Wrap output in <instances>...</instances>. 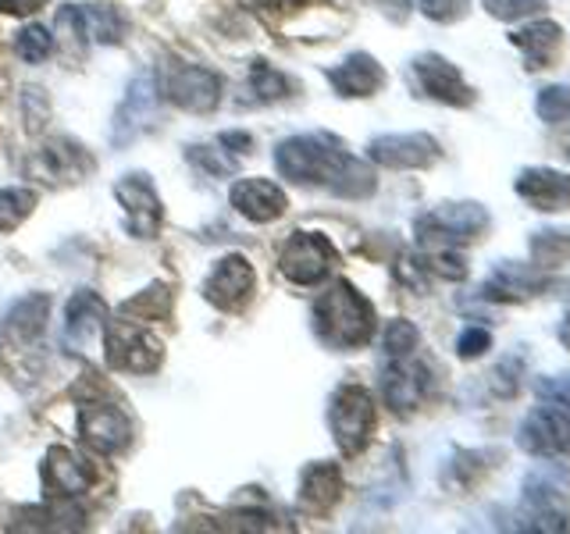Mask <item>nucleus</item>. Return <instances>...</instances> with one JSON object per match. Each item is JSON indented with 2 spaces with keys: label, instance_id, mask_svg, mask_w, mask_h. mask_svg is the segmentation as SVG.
<instances>
[{
  "label": "nucleus",
  "instance_id": "1",
  "mask_svg": "<svg viewBox=\"0 0 570 534\" xmlns=\"http://www.w3.org/2000/svg\"><path fill=\"white\" fill-rule=\"evenodd\" d=\"M275 168L282 178L299 186H325L335 196H350V200H361V196L374 192V171L338 147V139L325 132H311V136H293L278 142L275 150Z\"/></svg>",
  "mask_w": 570,
  "mask_h": 534
},
{
  "label": "nucleus",
  "instance_id": "2",
  "mask_svg": "<svg viewBox=\"0 0 570 534\" xmlns=\"http://www.w3.org/2000/svg\"><path fill=\"white\" fill-rule=\"evenodd\" d=\"M314 332L332 349H361L374 335V307L350 281H335L314 303Z\"/></svg>",
  "mask_w": 570,
  "mask_h": 534
},
{
  "label": "nucleus",
  "instance_id": "3",
  "mask_svg": "<svg viewBox=\"0 0 570 534\" xmlns=\"http://www.w3.org/2000/svg\"><path fill=\"white\" fill-rule=\"evenodd\" d=\"M517 527L524 531H570V498L567 485L549 471H534L524 477Z\"/></svg>",
  "mask_w": 570,
  "mask_h": 534
},
{
  "label": "nucleus",
  "instance_id": "4",
  "mask_svg": "<svg viewBox=\"0 0 570 534\" xmlns=\"http://www.w3.org/2000/svg\"><path fill=\"white\" fill-rule=\"evenodd\" d=\"M328 427L343 456H361L374 432V399L364 385H338L328 406Z\"/></svg>",
  "mask_w": 570,
  "mask_h": 534
},
{
  "label": "nucleus",
  "instance_id": "5",
  "mask_svg": "<svg viewBox=\"0 0 570 534\" xmlns=\"http://www.w3.org/2000/svg\"><path fill=\"white\" fill-rule=\"evenodd\" d=\"M489 210L481 204H442L417 218V243L421 249H439V246H456L478 239V231H485Z\"/></svg>",
  "mask_w": 570,
  "mask_h": 534
},
{
  "label": "nucleus",
  "instance_id": "6",
  "mask_svg": "<svg viewBox=\"0 0 570 534\" xmlns=\"http://www.w3.org/2000/svg\"><path fill=\"white\" fill-rule=\"evenodd\" d=\"M104 356L115 370L125 374H150L160 364V346L147 335L142 320L132 317H118V320H104Z\"/></svg>",
  "mask_w": 570,
  "mask_h": 534
},
{
  "label": "nucleus",
  "instance_id": "7",
  "mask_svg": "<svg viewBox=\"0 0 570 534\" xmlns=\"http://www.w3.org/2000/svg\"><path fill=\"white\" fill-rule=\"evenodd\" d=\"M157 115H160V82L154 71H139L129 86V93H125L121 107L115 111L111 142L118 150L129 147V142H136L139 136H147L154 129Z\"/></svg>",
  "mask_w": 570,
  "mask_h": 534
},
{
  "label": "nucleus",
  "instance_id": "8",
  "mask_svg": "<svg viewBox=\"0 0 570 534\" xmlns=\"http://www.w3.org/2000/svg\"><path fill=\"white\" fill-rule=\"evenodd\" d=\"M521 449L534 459H557L570 453V406L560 403H542L521 421L517 432Z\"/></svg>",
  "mask_w": 570,
  "mask_h": 534
},
{
  "label": "nucleus",
  "instance_id": "9",
  "mask_svg": "<svg viewBox=\"0 0 570 534\" xmlns=\"http://www.w3.org/2000/svg\"><path fill=\"white\" fill-rule=\"evenodd\" d=\"M335 246L321 231H293L278 254V271L296 285H317L332 275Z\"/></svg>",
  "mask_w": 570,
  "mask_h": 534
},
{
  "label": "nucleus",
  "instance_id": "10",
  "mask_svg": "<svg viewBox=\"0 0 570 534\" xmlns=\"http://www.w3.org/2000/svg\"><path fill=\"white\" fill-rule=\"evenodd\" d=\"M410 71H414V82L424 97H432L439 103H450V107H471L478 100L474 86L463 79V71L445 61L442 53H417L414 65H410Z\"/></svg>",
  "mask_w": 570,
  "mask_h": 534
},
{
  "label": "nucleus",
  "instance_id": "11",
  "mask_svg": "<svg viewBox=\"0 0 570 534\" xmlns=\"http://www.w3.org/2000/svg\"><path fill=\"white\" fill-rule=\"evenodd\" d=\"M367 157L374 165L392 168V171H414V168H432L442 157V147L435 136L428 132H392L367 142Z\"/></svg>",
  "mask_w": 570,
  "mask_h": 534
},
{
  "label": "nucleus",
  "instance_id": "12",
  "mask_svg": "<svg viewBox=\"0 0 570 534\" xmlns=\"http://www.w3.org/2000/svg\"><path fill=\"white\" fill-rule=\"evenodd\" d=\"M58 29L79 47L86 40L115 47L125 36V14L111 4H68L58 11Z\"/></svg>",
  "mask_w": 570,
  "mask_h": 534
},
{
  "label": "nucleus",
  "instance_id": "13",
  "mask_svg": "<svg viewBox=\"0 0 570 534\" xmlns=\"http://www.w3.org/2000/svg\"><path fill=\"white\" fill-rule=\"evenodd\" d=\"M160 93H165L175 107H183V111L210 115L222 100V76L204 65H183L160 82Z\"/></svg>",
  "mask_w": 570,
  "mask_h": 534
},
{
  "label": "nucleus",
  "instance_id": "14",
  "mask_svg": "<svg viewBox=\"0 0 570 534\" xmlns=\"http://www.w3.org/2000/svg\"><path fill=\"white\" fill-rule=\"evenodd\" d=\"M79 435L100 456H115L132 442V421L115 403H86L79 409Z\"/></svg>",
  "mask_w": 570,
  "mask_h": 534
},
{
  "label": "nucleus",
  "instance_id": "15",
  "mask_svg": "<svg viewBox=\"0 0 570 534\" xmlns=\"http://www.w3.org/2000/svg\"><path fill=\"white\" fill-rule=\"evenodd\" d=\"M89 171H94V157L71 139H47L43 147L29 157V175L50 186L82 182Z\"/></svg>",
  "mask_w": 570,
  "mask_h": 534
},
{
  "label": "nucleus",
  "instance_id": "16",
  "mask_svg": "<svg viewBox=\"0 0 570 534\" xmlns=\"http://www.w3.org/2000/svg\"><path fill=\"white\" fill-rule=\"evenodd\" d=\"M428 367L417 360L414 353L410 356H400V360H389L385 370H382V396L385 403L396 409V414H410V409H417L428 396Z\"/></svg>",
  "mask_w": 570,
  "mask_h": 534
},
{
  "label": "nucleus",
  "instance_id": "17",
  "mask_svg": "<svg viewBox=\"0 0 570 534\" xmlns=\"http://www.w3.org/2000/svg\"><path fill=\"white\" fill-rule=\"evenodd\" d=\"M115 196L121 200L125 214H129V231L136 239H154L160 231V196L154 182L142 171L125 175L115 186Z\"/></svg>",
  "mask_w": 570,
  "mask_h": 534
},
{
  "label": "nucleus",
  "instance_id": "18",
  "mask_svg": "<svg viewBox=\"0 0 570 534\" xmlns=\"http://www.w3.org/2000/svg\"><path fill=\"white\" fill-rule=\"evenodd\" d=\"M97 481V471L89 467V463L71 453L68 445H53L43 459V485L53 498H76L82 492L94 488Z\"/></svg>",
  "mask_w": 570,
  "mask_h": 534
},
{
  "label": "nucleus",
  "instance_id": "19",
  "mask_svg": "<svg viewBox=\"0 0 570 534\" xmlns=\"http://www.w3.org/2000/svg\"><path fill=\"white\" fill-rule=\"evenodd\" d=\"M513 189L531 210H546V214L570 210V175L557 168H524L513 178Z\"/></svg>",
  "mask_w": 570,
  "mask_h": 534
},
{
  "label": "nucleus",
  "instance_id": "20",
  "mask_svg": "<svg viewBox=\"0 0 570 534\" xmlns=\"http://www.w3.org/2000/svg\"><path fill=\"white\" fill-rule=\"evenodd\" d=\"M546 289V278L534 264H517V260H499L492 275L481 285V296L492 303H521Z\"/></svg>",
  "mask_w": 570,
  "mask_h": 534
},
{
  "label": "nucleus",
  "instance_id": "21",
  "mask_svg": "<svg viewBox=\"0 0 570 534\" xmlns=\"http://www.w3.org/2000/svg\"><path fill=\"white\" fill-rule=\"evenodd\" d=\"M254 293V267H249L246 257H225L218 260V267L210 271V278L204 281V296L222 310H239L243 303Z\"/></svg>",
  "mask_w": 570,
  "mask_h": 534
},
{
  "label": "nucleus",
  "instance_id": "22",
  "mask_svg": "<svg viewBox=\"0 0 570 534\" xmlns=\"http://www.w3.org/2000/svg\"><path fill=\"white\" fill-rule=\"evenodd\" d=\"M104 320H107L104 299L94 289H79L68 299V310H65L68 349H86L89 343H97V338L104 335Z\"/></svg>",
  "mask_w": 570,
  "mask_h": 534
},
{
  "label": "nucleus",
  "instance_id": "23",
  "mask_svg": "<svg viewBox=\"0 0 570 534\" xmlns=\"http://www.w3.org/2000/svg\"><path fill=\"white\" fill-rule=\"evenodd\" d=\"M232 207H236L246 221H257V225H267L285 214V192L267 182V178H239L236 186H232Z\"/></svg>",
  "mask_w": 570,
  "mask_h": 534
},
{
  "label": "nucleus",
  "instance_id": "24",
  "mask_svg": "<svg viewBox=\"0 0 570 534\" xmlns=\"http://www.w3.org/2000/svg\"><path fill=\"white\" fill-rule=\"evenodd\" d=\"M510 43L524 53L528 68H552L563 50V29L552 18H534V22L510 32Z\"/></svg>",
  "mask_w": 570,
  "mask_h": 534
},
{
  "label": "nucleus",
  "instance_id": "25",
  "mask_svg": "<svg viewBox=\"0 0 570 534\" xmlns=\"http://www.w3.org/2000/svg\"><path fill=\"white\" fill-rule=\"evenodd\" d=\"M328 82L338 97H374L385 86V68L371 53H350L343 65L328 68Z\"/></svg>",
  "mask_w": 570,
  "mask_h": 534
},
{
  "label": "nucleus",
  "instance_id": "26",
  "mask_svg": "<svg viewBox=\"0 0 570 534\" xmlns=\"http://www.w3.org/2000/svg\"><path fill=\"white\" fill-rule=\"evenodd\" d=\"M338 495H343V471L338 463H311L307 471L299 477V510L303 513H314V516H325Z\"/></svg>",
  "mask_w": 570,
  "mask_h": 534
},
{
  "label": "nucleus",
  "instance_id": "27",
  "mask_svg": "<svg viewBox=\"0 0 570 534\" xmlns=\"http://www.w3.org/2000/svg\"><path fill=\"white\" fill-rule=\"evenodd\" d=\"M47 314H50V296L47 293H32V296H22L14 303V307L8 310L4 325H0V332H4L8 343L14 346H26L32 343V338H40L43 328H47Z\"/></svg>",
  "mask_w": 570,
  "mask_h": 534
},
{
  "label": "nucleus",
  "instance_id": "28",
  "mask_svg": "<svg viewBox=\"0 0 570 534\" xmlns=\"http://www.w3.org/2000/svg\"><path fill=\"white\" fill-rule=\"evenodd\" d=\"M531 260L539 271L570 264V228H546L531 236Z\"/></svg>",
  "mask_w": 570,
  "mask_h": 534
},
{
  "label": "nucleus",
  "instance_id": "29",
  "mask_svg": "<svg viewBox=\"0 0 570 534\" xmlns=\"http://www.w3.org/2000/svg\"><path fill=\"white\" fill-rule=\"evenodd\" d=\"M249 93H254L261 103H275L282 97H289V79L267 61H254L249 65Z\"/></svg>",
  "mask_w": 570,
  "mask_h": 534
},
{
  "label": "nucleus",
  "instance_id": "30",
  "mask_svg": "<svg viewBox=\"0 0 570 534\" xmlns=\"http://www.w3.org/2000/svg\"><path fill=\"white\" fill-rule=\"evenodd\" d=\"M36 207V192L22 186L0 189V231H14Z\"/></svg>",
  "mask_w": 570,
  "mask_h": 534
},
{
  "label": "nucleus",
  "instance_id": "31",
  "mask_svg": "<svg viewBox=\"0 0 570 534\" xmlns=\"http://www.w3.org/2000/svg\"><path fill=\"white\" fill-rule=\"evenodd\" d=\"M171 310V293L165 289V285H154V289H147V293H139L136 299H129V303H121V314L125 317H132V320H160Z\"/></svg>",
  "mask_w": 570,
  "mask_h": 534
},
{
  "label": "nucleus",
  "instance_id": "32",
  "mask_svg": "<svg viewBox=\"0 0 570 534\" xmlns=\"http://www.w3.org/2000/svg\"><path fill=\"white\" fill-rule=\"evenodd\" d=\"M14 50H18V58H22L26 65H40L50 58V50H53V36L47 26H26L22 32L14 36Z\"/></svg>",
  "mask_w": 570,
  "mask_h": 534
},
{
  "label": "nucleus",
  "instance_id": "33",
  "mask_svg": "<svg viewBox=\"0 0 570 534\" xmlns=\"http://www.w3.org/2000/svg\"><path fill=\"white\" fill-rule=\"evenodd\" d=\"M417 343H421V332L410 325V320L396 317L389 320V328L382 335V346H385V360H400V356H410L417 353Z\"/></svg>",
  "mask_w": 570,
  "mask_h": 534
},
{
  "label": "nucleus",
  "instance_id": "34",
  "mask_svg": "<svg viewBox=\"0 0 570 534\" xmlns=\"http://www.w3.org/2000/svg\"><path fill=\"white\" fill-rule=\"evenodd\" d=\"M534 111H539L542 121L560 125L570 118V89L567 86H546L539 100H534Z\"/></svg>",
  "mask_w": 570,
  "mask_h": 534
},
{
  "label": "nucleus",
  "instance_id": "35",
  "mask_svg": "<svg viewBox=\"0 0 570 534\" xmlns=\"http://www.w3.org/2000/svg\"><path fill=\"white\" fill-rule=\"evenodd\" d=\"M186 160H193V165L200 168V171H207L210 178H225V175L236 171V160L225 157L218 147H189Z\"/></svg>",
  "mask_w": 570,
  "mask_h": 534
},
{
  "label": "nucleus",
  "instance_id": "36",
  "mask_svg": "<svg viewBox=\"0 0 570 534\" xmlns=\"http://www.w3.org/2000/svg\"><path fill=\"white\" fill-rule=\"evenodd\" d=\"M481 4H485V11L499 18V22H521V18L542 11L546 0H481Z\"/></svg>",
  "mask_w": 570,
  "mask_h": 534
},
{
  "label": "nucleus",
  "instance_id": "37",
  "mask_svg": "<svg viewBox=\"0 0 570 534\" xmlns=\"http://www.w3.org/2000/svg\"><path fill=\"white\" fill-rule=\"evenodd\" d=\"M521 370H524V360L521 356H507L503 364H499L495 370H492V388H495V396H503V399H510L517 388H521Z\"/></svg>",
  "mask_w": 570,
  "mask_h": 534
},
{
  "label": "nucleus",
  "instance_id": "38",
  "mask_svg": "<svg viewBox=\"0 0 570 534\" xmlns=\"http://www.w3.org/2000/svg\"><path fill=\"white\" fill-rule=\"evenodd\" d=\"M489 346H492V335L485 328H468L456 338V353L463 356V360H474V356H481Z\"/></svg>",
  "mask_w": 570,
  "mask_h": 534
},
{
  "label": "nucleus",
  "instance_id": "39",
  "mask_svg": "<svg viewBox=\"0 0 570 534\" xmlns=\"http://www.w3.org/2000/svg\"><path fill=\"white\" fill-rule=\"evenodd\" d=\"M468 8V0H421V11L432 18V22H456Z\"/></svg>",
  "mask_w": 570,
  "mask_h": 534
},
{
  "label": "nucleus",
  "instance_id": "40",
  "mask_svg": "<svg viewBox=\"0 0 570 534\" xmlns=\"http://www.w3.org/2000/svg\"><path fill=\"white\" fill-rule=\"evenodd\" d=\"M539 399L542 403L570 406V378H567V374H552V378H542L539 382Z\"/></svg>",
  "mask_w": 570,
  "mask_h": 534
},
{
  "label": "nucleus",
  "instance_id": "41",
  "mask_svg": "<svg viewBox=\"0 0 570 534\" xmlns=\"http://www.w3.org/2000/svg\"><path fill=\"white\" fill-rule=\"evenodd\" d=\"M47 4V0H0V11H8V14H32V11H40Z\"/></svg>",
  "mask_w": 570,
  "mask_h": 534
},
{
  "label": "nucleus",
  "instance_id": "42",
  "mask_svg": "<svg viewBox=\"0 0 570 534\" xmlns=\"http://www.w3.org/2000/svg\"><path fill=\"white\" fill-rule=\"evenodd\" d=\"M389 18H396V22H403V18L410 14V0H374Z\"/></svg>",
  "mask_w": 570,
  "mask_h": 534
},
{
  "label": "nucleus",
  "instance_id": "43",
  "mask_svg": "<svg viewBox=\"0 0 570 534\" xmlns=\"http://www.w3.org/2000/svg\"><path fill=\"white\" fill-rule=\"evenodd\" d=\"M222 147H228V154H243V150H249V136L246 132H225Z\"/></svg>",
  "mask_w": 570,
  "mask_h": 534
},
{
  "label": "nucleus",
  "instance_id": "44",
  "mask_svg": "<svg viewBox=\"0 0 570 534\" xmlns=\"http://www.w3.org/2000/svg\"><path fill=\"white\" fill-rule=\"evenodd\" d=\"M560 343H563V346L570 349V314L563 317V325H560Z\"/></svg>",
  "mask_w": 570,
  "mask_h": 534
},
{
  "label": "nucleus",
  "instance_id": "45",
  "mask_svg": "<svg viewBox=\"0 0 570 534\" xmlns=\"http://www.w3.org/2000/svg\"><path fill=\"white\" fill-rule=\"evenodd\" d=\"M567 157H570V139H567Z\"/></svg>",
  "mask_w": 570,
  "mask_h": 534
}]
</instances>
